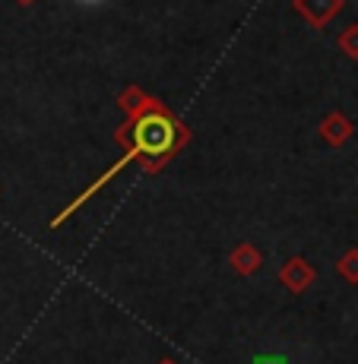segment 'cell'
I'll return each instance as SVG.
<instances>
[{"label":"cell","instance_id":"52a82bcc","mask_svg":"<svg viewBox=\"0 0 358 364\" xmlns=\"http://www.w3.org/2000/svg\"><path fill=\"white\" fill-rule=\"evenodd\" d=\"M342 48H346L352 58H358V29H349L346 35H342Z\"/></svg>","mask_w":358,"mask_h":364},{"label":"cell","instance_id":"5b68a950","mask_svg":"<svg viewBox=\"0 0 358 364\" xmlns=\"http://www.w3.org/2000/svg\"><path fill=\"white\" fill-rule=\"evenodd\" d=\"M352 133V124L346 121V117H339V114H333V117H327L324 121V136L330 139V143H342V139Z\"/></svg>","mask_w":358,"mask_h":364},{"label":"cell","instance_id":"8992f818","mask_svg":"<svg viewBox=\"0 0 358 364\" xmlns=\"http://www.w3.org/2000/svg\"><path fill=\"white\" fill-rule=\"evenodd\" d=\"M336 272H339L346 282H352V285L358 282V247H349L346 254L336 260Z\"/></svg>","mask_w":358,"mask_h":364},{"label":"cell","instance_id":"6da1fadb","mask_svg":"<svg viewBox=\"0 0 358 364\" xmlns=\"http://www.w3.org/2000/svg\"><path fill=\"white\" fill-rule=\"evenodd\" d=\"M117 139H121L124 146H127V156L121 159V162H115L108 168V171L102 174V178L95 181L93 187H89V191H83L80 197H76L73 203H70V206L64 209V213H58L51 219V228H58V225H64V222L70 219V215L76 213V209L83 206V203H89L95 197L98 191H102L105 184H108V181H115L117 174L124 171V168H127L130 162H137V159H143V165L149 168H159V162H162V159H168L172 156L174 149H178V143L181 139H184V133L178 130V121H174L172 114H168L165 108H159L156 102H146V108L139 111V114H133V121L127 124V127H124L121 133H117Z\"/></svg>","mask_w":358,"mask_h":364},{"label":"cell","instance_id":"ba28073f","mask_svg":"<svg viewBox=\"0 0 358 364\" xmlns=\"http://www.w3.org/2000/svg\"><path fill=\"white\" fill-rule=\"evenodd\" d=\"M254 364H289V361L283 355H260V358H254Z\"/></svg>","mask_w":358,"mask_h":364},{"label":"cell","instance_id":"7a4b0ae2","mask_svg":"<svg viewBox=\"0 0 358 364\" xmlns=\"http://www.w3.org/2000/svg\"><path fill=\"white\" fill-rule=\"evenodd\" d=\"M314 279H317V272H314V266L307 263L305 257H289L285 266L279 269V282H283L289 291H295V295H301L305 289H311Z\"/></svg>","mask_w":358,"mask_h":364},{"label":"cell","instance_id":"9c48e42d","mask_svg":"<svg viewBox=\"0 0 358 364\" xmlns=\"http://www.w3.org/2000/svg\"><path fill=\"white\" fill-rule=\"evenodd\" d=\"M76 4H83V6H95V4H102V0H76Z\"/></svg>","mask_w":358,"mask_h":364},{"label":"cell","instance_id":"277c9868","mask_svg":"<svg viewBox=\"0 0 358 364\" xmlns=\"http://www.w3.org/2000/svg\"><path fill=\"white\" fill-rule=\"evenodd\" d=\"M342 6V0H298V10L314 19V26H324L330 16Z\"/></svg>","mask_w":358,"mask_h":364},{"label":"cell","instance_id":"30bf717a","mask_svg":"<svg viewBox=\"0 0 358 364\" xmlns=\"http://www.w3.org/2000/svg\"><path fill=\"white\" fill-rule=\"evenodd\" d=\"M159 364H174V361H172V358H165V361H159Z\"/></svg>","mask_w":358,"mask_h":364},{"label":"cell","instance_id":"3957f363","mask_svg":"<svg viewBox=\"0 0 358 364\" xmlns=\"http://www.w3.org/2000/svg\"><path fill=\"white\" fill-rule=\"evenodd\" d=\"M260 263H263V257L254 244H238V247L231 250V269H235L238 276H254V272L260 269Z\"/></svg>","mask_w":358,"mask_h":364}]
</instances>
